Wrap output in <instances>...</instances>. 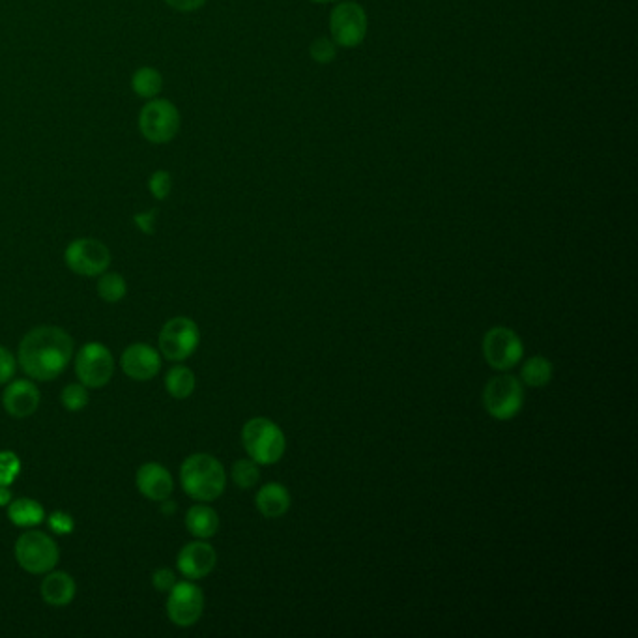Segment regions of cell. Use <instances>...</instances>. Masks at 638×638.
Listing matches in <instances>:
<instances>
[{
    "instance_id": "obj_22",
    "label": "cell",
    "mask_w": 638,
    "mask_h": 638,
    "mask_svg": "<svg viewBox=\"0 0 638 638\" xmlns=\"http://www.w3.org/2000/svg\"><path fill=\"white\" fill-rule=\"evenodd\" d=\"M131 88H133V92L139 98L154 100V98L160 96V92L163 90V77H161V73L156 68L143 66V68H139L137 72L133 73Z\"/></svg>"
},
{
    "instance_id": "obj_12",
    "label": "cell",
    "mask_w": 638,
    "mask_h": 638,
    "mask_svg": "<svg viewBox=\"0 0 638 638\" xmlns=\"http://www.w3.org/2000/svg\"><path fill=\"white\" fill-rule=\"evenodd\" d=\"M203 590L191 580L176 582L167 597V614L171 622L178 627H191L203 616Z\"/></svg>"
},
{
    "instance_id": "obj_21",
    "label": "cell",
    "mask_w": 638,
    "mask_h": 638,
    "mask_svg": "<svg viewBox=\"0 0 638 638\" xmlns=\"http://www.w3.org/2000/svg\"><path fill=\"white\" fill-rule=\"evenodd\" d=\"M197 378L186 365H174L165 375V390L174 399H188L195 392Z\"/></svg>"
},
{
    "instance_id": "obj_16",
    "label": "cell",
    "mask_w": 638,
    "mask_h": 638,
    "mask_svg": "<svg viewBox=\"0 0 638 638\" xmlns=\"http://www.w3.org/2000/svg\"><path fill=\"white\" fill-rule=\"evenodd\" d=\"M135 483L139 493L154 502H165L173 494V476L165 466L158 463L143 464L137 470Z\"/></svg>"
},
{
    "instance_id": "obj_9",
    "label": "cell",
    "mask_w": 638,
    "mask_h": 638,
    "mask_svg": "<svg viewBox=\"0 0 638 638\" xmlns=\"http://www.w3.org/2000/svg\"><path fill=\"white\" fill-rule=\"evenodd\" d=\"M64 261L77 276L98 277L107 272L111 264V251L100 240L77 238L66 247Z\"/></svg>"
},
{
    "instance_id": "obj_35",
    "label": "cell",
    "mask_w": 638,
    "mask_h": 638,
    "mask_svg": "<svg viewBox=\"0 0 638 638\" xmlns=\"http://www.w3.org/2000/svg\"><path fill=\"white\" fill-rule=\"evenodd\" d=\"M12 502V491L8 487H0V508L8 506Z\"/></svg>"
},
{
    "instance_id": "obj_26",
    "label": "cell",
    "mask_w": 638,
    "mask_h": 638,
    "mask_svg": "<svg viewBox=\"0 0 638 638\" xmlns=\"http://www.w3.org/2000/svg\"><path fill=\"white\" fill-rule=\"evenodd\" d=\"M88 388L85 384H68L60 393V403L70 412H79L88 405Z\"/></svg>"
},
{
    "instance_id": "obj_5",
    "label": "cell",
    "mask_w": 638,
    "mask_h": 638,
    "mask_svg": "<svg viewBox=\"0 0 638 638\" xmlns=\"http://www.w3.org/2000/svg\"><path fill=\"white\" fill-rule=\"evenodd\" d=\"M139 128L146 141L154 145L169 143L180 131V113L173 102L154 98L141 109Z\"/></svg>"
},
{
    "instance_id": "obj_20",
    "label": "cell",
    "mask_w": 638,
    "mask_h": 638,
    "mask_svg": "<svg viewBox=\"0 0 638 638\" xmlns=\"http://www.w3.org/2000/svg\"><path fill=\"white\" fill-rule=\"evenodd\" d=\"M8 519L19 528H32L44 522L45 511L42 504L32 498H17L8 504Z\"/></svg>"
},
{
    "instance_id": "obj_23",
    "label": "cell",
    "mask_w": 638,
    "mask_h": 638,
    "mask_svg": "<svg viewBox=\"0 0 638 638\" xmlns=\"http://www.w3.org/2000/svg\"><path fill=\"white\" fill-rule=\"evenodd\" d=\"M554 367L552 363L543 356H532L528 362L522 365V382L530 388H543L551 382Z\"/></svg>"
},
{
    "instance_id": "obj_27",
    "label": "cell",
    "mask_w": 638,
    "mask_h": 638,
    "mask_svg": "<svg viewBox=\"0 0 638 638\" xmlns=\"http://www.w3.org/2000/svg\"><path fill=\"white\" fill-rule=\"evenodd\" d=\"M21 472V461L14 451H0V487H10Z\"/></svg>"
},
{
    "instance_id": "obj_30",
    "label": "cell",
    "mask_w": 638,
    "mask_h": 638,
    "mask_svg": "<svg viewBox=\"0 0 638 638\" xmlns=\"http://www.w3.org/2000/svg\"><path fill=\"white\" fill-rule=\"evenodd\" d=\"M47 524H49L51 532H55L58 536H68V534H72L73 528H75L72 515H68L64 511L51 513L49 519H47Z\"/></svg>"
},
{
    "instance_id": "obj_18",
    "label": "cell",
    "mask_w": 638,
    "mask_h": 638,
    "mask_svg": "<svg viewBox=\"0 0 638 638\" xmlns=\"http://www.w3.org/2000/svg\"><path fill=\"white\" fill-rule=\"evenodd\" d=\"M257 509L266 519H277L290 508V493L281 483H266L255 498Z\"/></svg>"
},
{
    "instance_id": "obj_8",
    "label": "cell",
    "mask_w": 638,
    "mask_h": 638,
    "mask_svg": "<svg viewBox=\"0 0 638 638\" xmlns=\"http://www.w3.org/2000/svg\"><path fill=\"white\" fill-rule=\"evenodd\" d=\"M201 343V332L195 320L174 317L165 322L160 332L161 354L171 362H184Z\"/></svg>"
},
{
    "instance_id": "obj_10",
    "label": "cell",
    "mask_w": 638,
    "mask_h": 638,
    "mask_svg": "<svg viewBox=\"0 0 638 638\" xmlns=\"http://www.w3.org/2000/svg\"><path fill=\"white\" fill-rule=\"evenodd\" d=\"M367 14L358 2H341L330 15V32L337 47H358L367 36Z\"/></svg>"
},
{
    "instance_id": "obj_28",
    "label": "cell",
    "mask_w": 638,
    "mask_h": 638,
    "mask_svg": "<svg viewBox=\"0 0 638 638\" xmlns=\"http://www.w3.org/2000/svg\"><path fill=\"white\" fill-rule=\"evenodd\" d=\"M148 189L158 201L167 199L171 195V189H173V176H171V173L163 171V169L156 171L148 180Z\"/></svg>"
},
{
    "instance_id": "obj_4",
    "label": "cell",
    "mask_w": 638,
    "mask_h": 638,
    "mask_svg": "<svg viewBox=\"0 0 638 638\" xmlns=\"http://www.w3.org/2000/svg\"><path fill=\"white\" fill-rule=\"evenodd\" d=\"M58 558L60 551L55 539L44 532L30 530L21 534L15 541V560L32 575H45L53 571L58 564Z\"/></svg>"
},
{
    "instance_id": "obj_3",
    "label": "cell",
    "mask_w": 638,
    "mask_h": 638,
    "mask_svg": "<svg viewBox=\"0 0 638 638\" xmlns=\"http://www.w3.org/2000/svg\"><path fill=\"white\" fill-rule=\"evenodd\" d=\"M242 442L249 459L257 464H276L287 450V438L276 423L266 418H253L242 429Z\"/></svg>"
},
{
    "instance_id": "obj_36",
    "label": "cell",
    "mask_w": 638,
    "mask_h": 638,
    "mask_svg": "<svg viewBox=\"0 0 638 638\" xmlns=\"http://www.w3.org/2000/svg\"><path fill=\"white\" fill-rule=\"evenodd\" d=\"M315 4H326V2H339V0H311Z\"/></svg>"
},
{
    "instance_id": "obj_34",
    "label": "cell",
    "mask_w": 638,
    "mask_h": 638,
    "mask_svg": "<svg viewBox=\"0 0 638 638\" xmlns=\"http://www.w3.org/2000/svg\"><path fill=\"white\" fill-rule=\"evenodd\" d=\"M165 2L180 12H195L206 4V0H165Z\"/></svg>"
},
{
    "instance_id": "obj_33",
    "label": "cell",
    "mask_w": 638,
    "mask_h": 638,
    "mask_svg": "<svg viewBox=\"0 0 638 638\" xmlns=\"http://www.w3.org/2000/svg\"><path fill=\"white\" fill-rule=\"evenodd\" d=\"M156 216H158L156 210H148V212H143V214H137L133 219H135V225L141 231L145 232V234H152L154 227H156Z\"/></svg>"
},
{
    "instance_id": "obj_24",
    "label": "cell",
    "mask_w": 638,
    "mask_h": 638,
    "mask_svg": "<svg viewBox=\"0 0 638 638\" xmlns=\"http://www.w3.org/2000/svg\"><path fill=\"white\" fill-rule=\"evenodd\" d=\"M98 294L102 298L103 302H109V304H116L120 302L126 292H128V285H126V279L115 274V272H103L102 276H98Z\"/></svg>"
},
{
    "instance_id": "obj_19",
    "label": "cell",
    "mask_w": 638,
    "mask_h": 638,
    "mask_svg": "<svg viewBox=\"0 0 638 638\" xmlns=\"http://www.w3.org/2000/svg\"><path fill=\"white\" fill-rule=\"evenodd\" d=\"M186 526L189 534L197 539H210L218 534L219 517L216 509L204 504H197L189 508L186 515Z\"/></svg>"
},
{
    "instance_id": "obj_29",
    "label": "cell",
    "mask_w": 638,
    "mask_h": 638,
    "mask_svg": "<svg viewBox=\"0 0 638 638\" xmlns=\"http://www.w3.org/2000/svg\"><path fill=\"white\" fill-rule=\"evenodd\" d=\"M337 55V45L334 40H328V38H317L313 44H311V57L315 62L319 64H330Z\"/></svg>"
},
{
    "instance_id": "obj_15",
    "label": "cell",
    "mask_w": 638,
    "mask_h": 638,
    "mask_svg": "<svg viewBox=\"0 0 638 638\" xmlns=\"http://www.w3.org/2000/svg\"><path fill=\"white\" fill-rule=\"evenodd\" d=\"M122 369L133 380L146 382L160 373V352L150 345H145V343H135L124 350Z\"/></svg>"
},
{
    "instance_id": "obj_14",
    "label": "cell",
    "mask_w": 638,
    "mask_h": 638,
    "mask_svg": "<svg viewBox=\"0 0 638 638\" xmlns=\"http://www.w3.org/2000/svg\"><path fill=\"white\" fill-rule=\"evenodd\" d=\"M2 405L12 418H29L40 406V390L30 380H10L2 395Z\"/></svg>"
},
{
    "instance_id": "obj_7",
    "label": "cell",
    "mask_w": 638,
    "mask_h": 638,
    "mask_svg": "<svg viewBox=\"0 0 638 638\" xmlns=\"http://www.w3.org/2000/svg\"><path fill=\"white\" fill-rule=\"evenodd\" d=\"M115 373V360L111 350L102 343H87L79 348L75 358V375L81 384L100 390L109 384Z\"/></svg>"
},
{
    "instance_id": "obj_31",
    "label": "cell",
    "mask_w": 638,
    "mask_h": 638,
    "mask_svg": "<svg viewBox=\"0 0 638 638\" xmlns=\"http://www.w3.org/2000/svg\"><path fill=\"white\" fill-rule=\"evenodd\" d=\"M17 360L8 348L0 347V386L8 384L15 377Z\"/></svg>"
},
{
    "instance_id": "obj_13",
    "label": "cell",
    "mask_w": 638,
    "mask_h": 638,
    "mask_svg": "<svg viewBox=\"0 0 638 638\" xmlns=\"http://www.w3.org/2000/svg\"><path fill=\"white\" fill-rule=\"evenodd\" d=\"M218 562V554L212 545H208L204 539L188 543L182 551L178 552L176 567L178 571L189 580H199L208 577Z\"/></svg>"
},
{
    "instance_id": "obj_17",
    "label": "cell",
    "mask_w": 638,
    "mask_h": 638,
    "mask_svg": "<svg viewBox=\"0 0 638 638\" xmlns=\"http://www.w3.org/2000/svg\"><path fill=\"white\" fill-rule=\"evenodd\" d=\"M42 597L45 603L51 607H66L70 605L75 597V580L72 575L64 573V571H49L45 573V579L42 580Z\"/></svg>"
},
{
    "instance_id": "obj_1",
    "label": "cell",
    "mask_w": 638,
    "mask_h": 638,
    "mask_svg": "<svg viewBox=\"0 0 638 638\" xmlns=\"http://www.w3.org/2000/svg\"><path fill=\"white\" fill-rule=\"evenodd\" d=\"M73 358V339L58 326H38L23 337L17 362L32 380H55Z\"/></svg>"
},
{
    "instance_id": "obj_2",
    "label": "cell",
    "mask_w": 638,
    "mask_h": 638,
    "mask_svg": "<svg viewBox=\"0 0 638 638\" xmlns=\"http://www.w3.org/2000/svg\"><path fill=\"white\" fill-rule=\"evenodd\" d=\"M180 483L193 500L214 502L225 491L227 474L216 457L208 453H195L189 455L180 466Z\"/></svg>"
},
{
    "instance_id": "obj_25",
    "label": "cell",
    "mask_w": 638,
    "mask_h": 638,
    "mask_svg": "<svg viewBox=\"0 0 638 638\" xmlns=\"http://www.w3.org/2000/svg\"><path fill=\"white\" fill-rule=\"evenodd\" d=\"M232 479L240 489H251L259 483L261 472H259V464L253 459H240L232 466Z\"/></svg>"
},
{
    "instance_id": "obj_11",
    "label": "cell",
    "mask_w": 638,
    "mask_h": 638,
    "mask_svg": "<svg viewBox=\"0 0 638 638\" xmlns=\"http://www.w3.org/2000/svg\"><path fill=\"white\" fill-rule=\"evenodd\" d=\"M524 345L513 330L496 326L483 337V356L496 371H509L521 362Z\"/></svg>"
},
{
    "instance_id": "obj_6",
    "label": "cell",
    "mask_w": 638,
    "mask_h": 638,
    "mask_svg": "<svg viewBox=\"0 0 638 638\" xmlns=\"http://www.w3.org/2000/svg\"><path fill=\"white\" fill-rule=\"evenodd\" d=\"M524 388L519 378L502 375L489 380L483 390V406L494 420L508 421L521 412Z\"/></svg>"
},
{
    "instance_id": "obj_32",
    "label": "cell",
    "mask_w": 638,
    "mask_h": 638,
    "mask_svg": "<svg viewBox=\"0 0 638 638\" xmlns=\"http://www.w3.org/2000/svg\"><path fill=\"white\" fill-rule=\"evenodd\" d=\"M176 582H178L176 575H174L171 569H167V567H161L158 571H154V575H152L154 588H156L158 592H163V594H169V592L173 590Z\"/></svg>"
}]
</instances>
